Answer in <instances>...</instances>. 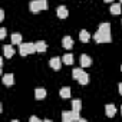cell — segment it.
Masks as SVG:
<instances>
[{"mask_svg": "<svg viewBox=\"0 0 122 122\" xmlns=\"http://www.w3.org/2000/svg\"><path fill=\"white\" fill-rule=\"evenodd\" d=\"M81 109H82V102H81V99H73V101H72V111L81 112Z\"/></svg>", "mask_w": 122, "mask_h": 122, "instance_id": "cell-16", "label": "cell"}, {"mask_svg": "<svg viewBox=\"0 0 122 122\" xmlns=\"http://www.w3.org/2000/svg\"><path fill=\"white\" fill-rule=\"evenodd\" d=\"M59 95H60V98H63V99H68V98L71 96V89H69L68 86H63L62 89H60Z\"/></svg>", "mask_w": 122, "mask_h": 122, "instance_id": "cell-18", "label": "cell"}, {"mask_svg": "<svg viewBox=\"0 0 122 122\" xmlns=\"http://www.w3.org/2000/svg\"><path fill=\"white\" fill-rule=\"evenodd\" d=\"M5 20V10H0V22Z\"/></svg>", "mask_w": 122, "mask_h": 122, "instance_id": "cell-25", "label": "cell"}, {"mask_svg": "<svg viewBox=\"0 0 122 122\" xmlns=\"http://www.w3.org/2000/svg\"><path fill=\"white\" fill-rule=\"evenodd\" d=\"M62 62L65 65H73V55L72 53H66L63 57H62Z\"/></svg>", "mask_w": 122, "mask_h": 122, "instance_id": "cell-17", "label": "cell"}, {"mask_svg": "<svg viewBox=\"0 0 122 122\" xmlns=\"http://www.w3.org/2000/svg\"><path fill=\"white\" fill-rule=\"evenodd\" d=\"M47 0H32L29 7H30V12L33 13H39L42 10H47Z\"/></svg>", "mask_w": 122, "mask_h": 122, "instance_id": "cell-1", "label": "cell"}, {"mask_svg": "<svg viewBox=\"0 0 122 122\" xmlns=\"http://www.w3.org/2000/svg\"><path fill=\"white\" fill-rule=\"evenodd\" d=\"M49 65H50L52 69L59 71L60 68H62V59H60V57H52V59L49 60Z\"/></svg>", "mask_w": 122, "mask_h": 122, "instance_id": "cell-5", "label": "cell"}, {"mask_svg": "<svg viewBox=\"0 0 122 122\" xmlns=\"http://www.w3.org/2000/svg\"><path fill=\"white\" fill-rule=\"evenodd\" d=\"M121 2H122V0H121Z\"/></svg>", "mask_w": 122, "mask_h": 122, "instance_id": "cell-30", "label": "cell"}, {"mask_svg": "<svg viewBox=\"0 0 122 122\" xmlns=\"http://www.w3.org/2000/svg\"><path fill=\"white\" fill-rule=\"evenodd\" d=\"M81 116H79V112H75V111H65L62 112V121L63 122H72V121H79Z\"/></svg>", "mask_w": 122, "mask_h": 122, "instance_id": "cell-4", "label": "cell"}, {"mask_svg": "<svg viewBox=\"0 0 122 122\" xmlns=\"http://www.w3.org/2000/svg\"><path fill=\"white\" fill-rule=\"evenodd\" d=\"M79 39H81V42L86 43V42H89L91 35L88 33V30H81V33H79Z\"/></svg>", "mask_w": 122, "mask_h": 122, "instance_id": "cell-19", "label": "cell"}, {"mask_svg": "<svg viewBox=\"0 0 122 122\" xmlns=\"http://www.w3.org/2000/svg\"><path fill=\"white\" fill-rule=\"evenodd\" d=\"M93 40H95L96 43H109V42L112 40L111 32H101V30H98V32L93 35Z\"/></svg>", "mask_w": 122, "mask_h": 122, "instance_id": "cell-2", "label": "cell"}, {"mask_svg": "<svg viewBox=\"0 0 122 122\" xmlns=\"http://www.w3.org/2000/svg\"><path fill=\"white\" fill-rule=\"evenodd\" d=\"M30 122H40V119L37 116H30Z\"/></svg>", "mask_w": 122, "mask_h": 122, "instance_id": "cell-24", "label": "cell"}, {"mask_svg": "<svg viewBox=\"0 0 122 122\" xmlns=\"http://www.w3.org/2000/svg\"><path fill=\"white\" fill-rule=\"evenodd\" d=\"M35 45H36V50H37L39 53L46 52V49H47V45H46V42H43V40H39V42H36Z\"/></svg>", "mask_w": 122, "mask_h": 122, "instance_id": "cell-12", "label": "cell"}, {"mask_svg": "<svg viewBox=\"0 0 122 122\" xmlns=\"http://www.w3.org/2000/svg\"><path fill=\"white\" fill-rule=\"evenodd\" d=\"M62 46H63L66 50L72 49V47H73V39H72L71 36H65V37L62 39Z\"/></svg>", "mask_w": 122, "mask_h": 122, "instance_id": "cell-7", "label": "cell"}, {"mask_svg": "<svg viewBox=\"0 0 122 122\" xmlns=\"http://www.w3.org/2000/svg\"><path fill=\"white\" fill-rule=\"evenodd\" d=\"M3 83H5L6 86H12V85L15 83V76H13V73H5V75H3Z\"/></svg>", "mask_w": 122, "mask_h": 122, "instance_id": "cell-9", "label": "cell"}, {"mask_svg": "<svg viewBox=\"0 0 122 122\" xmlns=\"http://www.w3.org/2000/svg\"><path fill=\"white\" fill-rule=\"evenodd\" d=\"M78 82H79L81 85H88V82H89V75H88L86 72H82L81 76L78 78Z\"/></svg>", "mask_w": 122, "mask_h": 122, "instance_id": "cell-14", "label": "cell"}, {"mask_svg": "<svg viewBox=\"0 0 122 122\" xmlns=\"http://www.w3.org/2000/svg\"><path fill=\"white\" fill-rule=\"evenodd\" d=\"M5 37H6V29L2 27L0 29V39H5Z\"/></svg>", "mask_w": 122, "mask_h": 122, "instance_id": "cell-23", "label": "cell"}, {"mask_svg": "<svg viewBox=\"0 0 122 122\" xmlns=\"http://www.w3.org/2000/svg\"><path fill=\"white\" fill-rule=\"evenodd\" d=\"M118 89H119V93H121V95H122V82H121V83H119V85H118Z\"/></svg>", "mask_w": 122, "mask_h": 122, "instance_id": "cell-26", "label": "cell"}, {"mask_svg": "<svg viewBox=\"0 0 122 122\" xmlns=\"http://www.w3.org/2000/svg\"><path fill=\"white\" fill-rule=\"evenodd\" d=\"M35 96H36V99H43V98H46V89H43V88H37L36 91H35Z\"/></svg>", "mask_w": 122, "mask_h": 122, "instance_id": "cell-15", "label": "cell"}, {"mask_svg": "<svg viewBox=\"0 0 122 122\" xmlns=\"http://www.w3.org/2000/svg\"><path fill=\"white\" fill-rule=\"evenodd\" d=\"M98 30H101V32H111V25L109 23H101Z\"/></svg>", "mask_w": 122, "mask_h": 122, "instance_id": "cell-22", "label": "cell"}, {"mask_svg": "<svg viewBox=\"0 0 122 122\" xmlns=\"http://www.w3.org/2000/svg\"><path fill=\"white\" fill-rule=\"evenodd\" d=\"M92 65V59L88 55H82L81 56V68H89Z\"/></svg>", "mask_w": 122, "mask_h": 122, "instance_id": "cell-8", "label": "cell"}, {"mask_svg": "<svg viewBox=\"0 0 122 122\" xmlns=\"http://www.w3.org/2000/svg\"><path fill=\"white\" fill-rule=\"evenodd\" d=\"M121 113H122V106H121Z\"/></svg>", "mask_w": 122, "mask_h": 122, "instance_id": "cell-28", "label": "cell"}, {"mask_svg": "<svg viewBox=\"0 0 122 122\" xmlns=\"http://www.w3.org/2000/svg\"><path fill=\"white\" fill-rule=\"evenodd\" d=\"M121 71H122V65H121Z\"/></svg>", "mask_w": 122, "mask_h": 122, "instance_id": "cell-29", "label": "cell"}, {"mask_svg": "<svg viewBox=\"0 0 122 122\" xmlns=\"http://www.w3.org/2000/svg\"><path fill=\"white\" fill-rule=\"evenodd\" d=\"M3 53H5V57H13L15 49L12 47V45H5L3 46Z\"/></svg>", "mask_w": 122, "mask_h": 122, "instance_id": "cell-11", "label": "cell"}, {"mask_svg": "<svg viewBox=\"0 0 122 122\" xmlns=\"http://www.w3.org/2000/svg\"><path fill=\"white\" fill-rule=\"evenodd\" d=\"M56 15H57L59 19H66L68 15H69V12H68L66 6H59V7L56 9Z\"/></svg>", "mask_w": 122, "mask_h": 122, "instance_id": "cell-6", "label": "cell"}, {"mask_svg": "<svg viewBox=\"0 0 122 122\" xmlns=\"http://www.w3.org/2000/svg\"><path fill=\"white\" fill-rule=\"evenodd\" d=\"M103 2H106V3H109V2H112V0H103Z\"/></svg>", "mask_w": 122, "mask_h": 122, "instance_id": "cell-27", "label": "cell"}, {"mask_svg": "<svg viewBox=\"0 0 122 122\" xmlns=\"http://www.w3.org/2000/svg\"><path fill=\"white\" fill-rule=\"evenodd\" d=\"M83 72V69L82 68H75L73 71H72V76H73V79H76L78 81V78L81 76V73Z\"/></svg>", "mask_w": 122, "mask_h": 122, "instance_id": "cell-21", "label": "cell"}, {"mask_svg": "<svg viewBox=\"0 0 122 122\" xmlns=\"http://www.w3.org/2000/svg\"><path fill=\"white\" fill-rule=\"evenodd\" d=\"M10 40H12V45H20L22 43V35L20 33H13L10 36Z\"/></svg>", "mask_w": 122, "mask_h": 122, "instance_id": "cell-13", "label": "cell"}, {"mask_svg": "<svg viewBox=\"0 0 122 122\" xmlns=\"http://www.w3.org/2000/svg\"><path fill=\"white\" fill-rule=\"evenodd\" d=\"M19 46H20V55L22 56H27V55H32V53L37 52L35 43H20Z\"/></svg>", "mask_w": 122, "mask_h": 122, "instance_id": "cell-3", "label": "cell"}, {"mask_svg": "<svg viewBox=\"0 0 122 122\" xmlns=\"http://www.w3.org/2000/svg\"><path fill=\"white\" fill-rule=\"evenodd\" d=\"M105 113H106V116H109V118L115 116V113H116V108H115V105L108 103V105L105 106Z\"/></svg>", "mask_w": 122, "mask_h": 122, "instance_id": "cell-10", "label": "cell"}, {"mask_svg": "<svg viewBox=\"0 0 122 122\" xmlns=\"http://www.w3.org/2000/svg\"><path fill=\"white\" fill-rule=\"evenodd\" d=\"M111 13H112V15H119V13H121V5H119V3L112 5V6H111Z\"/></svg>", "mask_w": 122, "mask_h": 122, "instance_id": "cell-20", "label": "cell"}]
</instances>
